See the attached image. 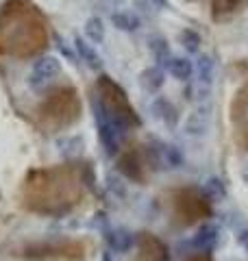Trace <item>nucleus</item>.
Returning a JSON list of instances; mask_svg holds the SVG:
<instances>
[{"label": "nucleus", "instance_id": "nucleus-1", "mask_svg": "<svg viewBox=\"0 0 248 261\" xmlns=\"http://www.w3.org/2000/svg\"><path fill=\"white\" fill-rule=\"evenodd\" d=\"M85 170L81 163L31 170L20 190L22 207L39 216H63L85 196Z\"/></svg>", "mask_w": 248, "mask_h": 261}, {"label": "nucleus", "instance_id": "nucleus-2", "mask_svg": "<svg viewBox=\"0 0 248 261\" xmlns=\"http://www.w3.org/2000/svg\"><path fill=\"white\" fill-rule=\"evenodd\" d=\"M48 44V20L31 0H7L0 7V55L29 59Z\"/></svg>", "mask_w": 248, "mask_h": 261}, {"label": "nucleus", "instance_id": "nucleus-3", "mask_svg": "<svg viewBox=\"0 0 248 261\" xmlns=\"http://www.w3.org/2000/svg\"><path fill=\"white\" fill-rule=\"evenodd\" d=\"M81 118V98L72 85H57L46 92L35 107V122L48 133L72 126Z\"/></svg>", "mask_w": 248, "mask_h": 261}, {"label": "nucleus", "instance_id": "nucleus-4", "mask_svg": "<svg viewBox=\"0 0 248 261\" xmlns=\"http://www.w3.org/2000/svg\"><path fill=\"white\" fill-rule=\"evenodd\" d=\"M94 100L127 130L137 128L139 124H142V120H139L135 107L131 105L127 92H124V89L115 83L113 79L107 76V74H101V79L96 81V96H94Z\"/></svg>", "mask_w": 248, "mask_h": 261}, {"label": "nucleus", "instance_id": "nucleus-5", "mask_svg": "<svg viewBox=\"0 0 248 261\" xmlns=\"http://www.w3.org/2000/svg\"><path fill=\"white\" fill-rule=\"evenodd\" d=\"M155 168H161V154H159V148H155V146L133 144V146H127V150H120L118 170L127 178H131V181L144 185L148 174Z\"/></svg>", "mask_w": 248, "mask_h": 261}, {"label": "nucleus", "instance_id": "nucleus-6", "mask_svg": "<svg viewBox=\"0 0 248 261\" xmlns=\"http://www.w3.org/2000/svg\"><path fill=\"white\" fill-rule=\"evenodd\" d=\"M172 216L177 224L192 226L211 216V200L198 187H181L172 192Z\"/></svg>", "mask_w": 248, "mask_h": 261}, {"label": "nucleus", "instance_id": "nucleus-7", "mask_svg": "<svg viewBox=\"0 0 248 261\" xmlns=\"http://www.w3.org/2000/svg\"><path fill=\"white\" fill-rule=\"evenodd\" d=\"M85 252V244L65 240V242H37L24 246L22 255L27 259H70L77 261Z\"/></svg>", "mask_w": 248, "mask_h": 261}, {"label": "nucleus", "instance_id": "nucleus-8", "mask_svg": "<svg viewBox=\"0 0 248 261\" xmlns=\"http://www.w3.org/2000/svg\"><path fill=\"white\" fill-rule=\"evenodd\" d=\"M94 118H96L98 140H101L103 148L109 152V154L120 152L122 150V144H124V137H127L129 130L124 128L122 124H118V122H115L96 100H94Z\"/></svg>", "mask_w": 248, "mask_h": 261}, {"label": "nucleus", "instance_id": "nucleus-9", "mask_svg": "<svg viewBox=\"0 0 248 261\" xmlns=\"http://www.w3.org/2000/svg\"><path fill=\"white\" fill-rule=\"evenodd\" d=\"M231 126H233L235 146L248 152V83L237 89L231 102Z\"/></svg>", "mask_w": 248, "mask_h": 261}, {"label": "nucleus", "instance_id": "nucleus-10", "mask_svg": "<svg viewBox=\"0 0 248 261\" xmlns=\"http://www.w3.org/2000/svg\"><path fill=\"white\" fill-rule=\"evenodd\" d=\"M59 76H61V61L53 55H46L39 57L37 61H33L29 72V85L33 89H44L53 85Z\"/></svg>", "mask_w": 248, "mask_h": 261}, {"label": "nucleus", "instance_id": "nucleus-11", "mask_svg": "<svg viewBox=\"0 0 248 261\" xmlns=\"http://www.w3.org/2000/svg\"><path fill=\"white\" fill-rule=\"evenodd\" d=\"M135 246H137L135 261H170L168 246H165L155 233L142 231L137 235Z\"/></svg>", "mask_w": 248, "mask_h": 261}, {"label": "nucleus", "instance_id": "nucleus-12", "mask_svg": "<svg viewBox=\"0 0 248 261\" xmlns=\"http://www.w3.org/2000/svg\"><path fill=\"white\" fill-rule=\"evenodd\" d=\"M209 124H211V109L207 105H201V107L192 109L185 116V122H183V133L192 140H198V137H205L207 130H209Z\"/></svg>", "mask_w": 248, "mask_h": 261}, {"label": "nucleus", "instance_id": "nucleus-13", "mask_svg": "<svg viewBox=\"0 0 248 261\" xmlns=\"http://www.w3.org/2000/svg\"><path fill=\"white\" fill-rule=\"evenodd\" d=\"M151 113L153 118H157L159 122H163L168 128H177L179 122H181V113L175 107V102L168 100L163 96H155L153 102H151Z\"/></svg>", "mask_w": 248, "mask_h": 261}, {"label": "nucleus", "instance_id": "nucleus-14", "mask_svg": "<svg viewBox=\"0 0 248 261\" xmlns=\"http://www.w3.org/2000/svg\"><path fill=\"white\" fill-rule=\"evenodd\" d=\"M248 7V0H211V20L213 22H229L231 18Z\"/></svg>", "mask_w": 248, "mask_h": 261}, {"label": "nucleus", "instance_id": "nucleus-15", "mask_svg": "<svg viewBox=\"0 0 248 261\" xmlns=\"http://www.w3.org/2000/svg\"><path fill=\"white\" fill-rule=\"evenodd\" d=\"M218 235H220V231L216 224H203L196 231L194 238L189 240V246H194L196 252H211L218 244Z\"/></svg>", "mask_w": 248, "mask_h": 261}, {"label": "nucleus", "instance_id": "nucleus-16", "mask_svg": "<svg viewBox=\"0 0 248 261\" xmlns=\"http://www.w3.org/2000/svg\"><path fill=\"white\" fill-rule=\"evenodd\" d=\"M137 81H139V87H142L146 94H157L165 83V70L161 65L153 63V65H148L146 70L139 72Z\"/></svg>", "mask_w": 248, "mask_h": 261}, {"label": "nucleus", "instance_id": "nucleus-17", "mask_svg": "<svg viewBox=\"0 0 248 261\" xmlns=\"http://www.w3.org/2000/svg\"><path fill=\"white\" fill-rule=\"evenodd\" d=\"M74 53L79 55V59L92 70L103 68V57L98 55L96 46L92 42H87L85 37H74Z\"/></svg>", "mask_w": 248, "mask_h": 261}, {"label": "nucleus", "instance_id": "nucleus-18", "mask_svg": "<svg viewBox=\"0 0 248 261\" xmlns=\"http://www.w3.org/2000/svg\"><path fill=\"white\" fill-rule=\"evenodd\" d=\"M163 70H165V74H170L172 79H177V81H189L194 76V63L187 59V57H177V55H172L168 61H165L163 65Z\"/></svg>", "mask_w": 248, "mask_h": 261}, {"label": "nucleus", "instance_id": "nucleus-19", "mask_svg": "<svg viewBox=\"0 0 248 261\" xmlns=\"http://www.w3.org/2000/svg\"><path fill=\"white\" fill-rule=\"evenodd\" d=\"M194 68L198 74V85L207 92V89L213 85V79H216V59H213L211 55H201Z\"/></svg>", "mask_w": 248, "mask_h": 261}, {"label": "nucleus", "instance_id": "nucleus-20", "mask_svg": "<svg viewBox=\"0 0 248 261\" xmlns=\"http://www.w3.org/2000/svg\"><path fill=\"white\" fill-rule=\"evenodd\" d=\"M107 242H109V248L113 252H129L135 246L137 235L127 231V228H113V231L107 235Z\"/></svg>", "mask_w": 248, "mask_h": 261}, {"label": "nucleus", "instance_id": "nucleus-21", "mask_svg": "<svg viewBox=\"0 0 248 261\" xmlns=\"http://www.w3.org/2000/svg\"><path fill=\"white\" fill-rule=\"evenodd\" d=\"M83 35H85L87 42H92L94 46H96V44H103L105 37H107V27H105V22L98 18V15H92V18H87L85 24H83Z\"/></svg>", "mask_w": 248, "mask_h": 261}, {"label": "nucleus", "instance_id": "nucleus-22", "mask_svg": "<svg viewBox=\"0 0 248 261\" xmlns=\"http://www.w3.org/2000/svg\"><path fill=\"white\" fill-rule=\"evenodd\" d=\"M148 53H151V57H153V61L157 63V65H165V61L172 57V53H170V44H168V39L165 37H161V35H155V37H151L148 39Z\"/></svg>", "mask_w": 248, "mask_h": 261}, {"label": "nucleus", "instance_id": "nucleus-23", "mask_svg": "<svg viewBox=\"0 0 248 261\" xmlns=\"http://www.w3.org/2000/svg\"><path fill=\"white\" fill-rule=\"evenodd\" d=\"M111 24L118 31H124V33H133V31L139 29V20L131 11H115V13H111Z\"/></svg>", "mask_w": 248, "mask_h": 261}, {"label": "nucleus", "instance_id": "nucleus-24", "mask_svg": "<svg viewBox=\"0 0 248 261\" xmlns=\"http://www.w3.org/2000/svg\"><path fill=\"white\" fill-rule=\"evenodd\" d=\"M203 194L209 198L211 202H216V200H222L227 196V187H225V181L222 178H218V176H209L207 181L203 183Z\"/></svg>", "mask_w": 248, "mask_h": 261}, {"label": "nucleus", "instance_id": "nucleus-25", "mask_svg": "<svg viewBox=\"0 0 248 261\" xmlns=\"http://www.w3.org/2000/svg\"><path fill=\"white\" fill-rule=\"evenodd\" d=\"M179 44L183 46V50L189 55H198L201 53V44H203V37L198 35L194 29H183L179 33Z\"/></svg>", "mask_w": 248, "mask_h": 261}, {"label": "nucleus", "instance_id": "nucleus-26", "mask_svg": "<svg viewBox=\"0 0 248 261\" xmlns=\"http://www.w3.org/2000/svg\"><path fill=\"white\" fill-rule=\"evenodd\" d=\"M235 240H237L239 246L248 252V226H242L239 231H235Z\"/></svg>", "mask_w": 248, "mask_h": 261}, {"label": "nucleus", "instance_id": "nucleus-27", "mask_svg": "<svg viewBox=\"0 0 248 261\" xmlns=\"http://www.w3.org/2000/svg\"><path fill=\"white\" fill-rule=\"evenodd\" d=\"M187 261H213L211 259V252H194V255H189Z\"/></svg>", "mask_w": 248, "mask_h": 261}, {"label": "nucleus", "instance_id": "nucleus-28", "mask_svg": "<svg viewBox=\"0 0 248 261\" xmlns=\"http://www.w3.org/2000/svg\"><path fill=\"white\" fill-rule=\"evenodd\" d=\"M242 178H244V183H248V163L242 168Z\"/></svg>", "mask_w": 248, "mask_h": 261}, {"label": "nucleus", "instance_id": "nucleus-29", "mask_svg": "<svg viewBox=\"0 0 248 261\" xmlns=\"http://www.w3.org/2000/svg\"><path fill=\"white\" fill-rule=\"evenodd\" d=\"M103 261H111V257H109V255H105V257H103Z\"/></svg>", "mask_w": 248, "mask_h": 261}]
</instances>
